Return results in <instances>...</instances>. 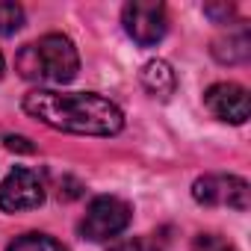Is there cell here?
Instances as JSON below:
<instances>
[{
    "mask_svg": "<svg viewBox=\"0 0 251 251\" xmlns=\"http://www.w3.org/2000/svg\"><path fill=\"white\" fill-rule=\"evenodd\" d=\"M3 142H6V148H9V151H21V154H33V151H36V148L30 145V139H27V136H6Z\"/></svg>",
    "mask_w": 251,
    "mask_h": 251,
    "instance_id": "cell-14",
    "label": "cell"
},
{
    "mask_svg": "<svg viewBox=\"0 0 251 251\" xmlns=\"http://www.w3.org/2000/svg\"><path fill=\"white\" fill-rule=\"evenodd\" d=\"M15 68L24 80L33 83H71L80 71V56L77 48L68 36L62 33H48L39 42H30L18 50L15 56Z\"/></svg>",
    "mask_w": 251,
    "mask_h": 251,
    "instance_id": "cell-2",
    "label": "cell"
},
{
    "mask_svg": "<svg viewBox=\"0 0 251 251\" xmlns=\"http://www.w3.org/2000/svg\"><path fill=\"white\" fill-rule=\"evenodd\" d=\"M204 106L227 124H245L251 115V103H248V92L239 83H216L204 92Z\"/></svg>",
    "mask_w": 251,
    "mask_h": 251,
    "instance_id": "cell-7",
    "label": "cell"
},
{
    "mask_svg": "<svg viewBox=\"0 0 251 251\" xmlns=\"http://www.w3.org/2000/svg\"><path fill=\"white\" fill-rule=\"evenodd\" d=\"M192 198L204 207L248 210V183L236 175H204L192 183Z\"/></svg>",
    "mask_w": 251,
    "mask_h": 251,
    "instance_id": "cell-5",
    "label": "cell"
},
{
    "mask_svg": "<svg viewBox=\"0 0 251 251\" xmlns=\"http://www.w3.org/2000/svg\"><path fill=\"white\" fill-rule=\"evenodd\" d=\"M9 251H68L62 242H56L53 236H45V233H24L18 236Z\"/></svg>",
    "mask_w": 251,
    "mask_h": 251,
    "instance_id": "cell-10",
    "label": "cell"
},
{
    "mask_svg": "<svg viewBox=\"0 0 251 251\" xmlns=\"http://www.w3.org/2000/svg\"><path fill=\"white\" fill-rule=\"evenodd\" d=\"M213 53H216L219 62H227V65L245 62L248 53H251V39H248L245 30H242V33H233V36H227L225 42H216V45H213Z\"/></svg>",
    "mask_w": 251,
    "mask_h": 251,
    "instance_id": "cell-9",
    "label": "cell"
},
{
    "mask_svg": "<svg viewBox=\"0 0 251 251\" xmlns=\"http://www.w3.org/2000/svg\"><path fill=\"white\" fill-rule=\"evenodd\" d=\"M109 251H160L151 239H142V236H133V239H121L115 242Z\"/></svg>",
    "mask_w": 251,
    "mask_h": 251,
    "instance_id": "cell-13",
    "label": "cell"
},
{
    "mask_svg": "<svg viewBox=\"0 0 251 251\" xmlns=\"http://www.w3.org/2000/svg\"><path fill=\"white\" fill-rule=\"evenodd\" d=\"M24 27V9L12 0H0V36H12Z\"/></svg>",
    "mask_w": 251,
    "mask_h": 251,
    "instance_id": "cell-11",
    "label": "cell"
},
{
    "mask_svg": "<svg viewBox=\"0 0 251 251\" xmlns=\"http://www.w3.org/2000/svg\"><path fill=\"white\" fill-rule=\"evenodd\" d=\"M130 219H133V210L127 201H121L115 195H100L89 204V210L80 222V233L92 242H106L127 227Z\"/></svg>",
    "mask_w": 251,
    "mask_h": 251,
    "instance_id": "cell-3",
    "label": "cell"
},
{
    "mask_svg": "<svg viewBox=\"0 0 251 251\" xmlns=\"http://www.w3.org/2000/svg\"><path fill=\"white\" fill-rule=\"evenodd\" d=\"M0 77H3V53H0Z\"/></svg>",
    "mask_w": 251,
    "mask_h": 251,
    "instance_id": "cell-15",
    "label": "cell"
},
{
    "mask_svg": "<svg viewBox=\"0 0 251 251\" xmlns=\"http://www.w3.org/2000/svg\"><path fill=\"white\" fill-rule=\"evenodd\" d=\"M139 77H142L145 92L154 95V98H160V100H166V98L175 92V71H172V65H169L166 59H151V62H145V68H142Z\"/></svg>",
    "mask_w": 251,
    "mask_h": 251,
    "instance_id": "cell-8",
    "label": "cell"
},
{
    "mask_svg": "<svg viewBox=\"0 0 251 251\" xmlns=\"http://www.w3.org/2000/svg\"><path fill=\"white\" fill-rule=\"evenodd\" d=\"M24 112L53 130L77 136H115L124 127V112L95 92L62 95L50 89H33L24 95Z\"/></svg>",
    "mask_w": 251,
    "mask_h": 251,
    "instance_id": "cell-1",
    "label": "cell"
},
{
    "mask_svg": "<svg viewBox=\"0 0 251 251\" xmlns=\"http://www.w3.org/2000/svg\"><path fill=\"white\" fill-rule=\"evenodd\" d=\"M121 24L139 48H154L157 42H163L169 30V15L160 0H133L124 6Z\"/></svg>",
    "mask_w": 251,
    "mask_h": 251,
    "instance_id": "cell-4",
    "label": "cell"
},
{
    "mask_svg": "<svg viewBox=\"0 0 251 251\" xmlns=\"http://www.w3.org/2000/svg\"><path fill=\"white\" fill-rule=\"evenodd\" d=\"M45 201V183L36 172L30 169H12L0 186V210L6 213H21V210H36Z\"/></svg>",
    "mask_w": 251,
    "mask_h": 251,
    "instance_id": "cell-6",
    "label": "cell"
},
{
    "mask_svg": "<svg viewBox=\"0 0 251 251\" xmlns=\"http://www.w3.org/2000/svg\"><path fill=\"white\" fill-rule=\"evenodd\" d=\"M192 251H236V248L219 233H198L192 239Z\"/></svg>",
    "mask_w": 251,
    "mask_h": 251,
    "instance_id": "cell-12",
    "label": "cell"
}]
</instances>
